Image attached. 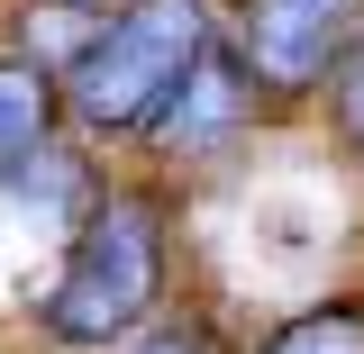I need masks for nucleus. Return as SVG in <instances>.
<instances>
[{
	"label": "nucleus",
	"instance_id": "obj_4",
	"mask_svg": "<svg viewBox=\"0 0 364 354\" xmlns=\"http://www.w3.org/2000/svg\"><path fill=\"white\" fill-rule=\"evenodd\" d=\"M246 91H255V73H246V55L210 37V55L191 64V82L173 91V109L155 118V145H173V155H200V145H219V136H237V128H246V109H255Z\"/></svg>",
	"mask_w": 364,
	"mask_h": 354
},
{
	"label": "nucleus",
	"instance_id": "obj_1",
	"mask_svg": "<svg viewBox=\"0 0 364 354\" xmlns=\"http://www.w3.org/2000/svg\"><path fill=\"white\" fill-rule=\"evenodd\" d=\"M155 300H164V209L146 191H109L82 209L64 272L37 300V327L55 345H109L136 318H155Z\"/></svg>",
	"mask_w": 364,
	"mask_h": 354
},
{
	"label": "nucleus",
	"instance_id": "obj_3",
	"mask_svg": "<svg viewBox=\"0 0 364 354\" xmlns=\"http://www.w3.org/2000/svg\"><path fill=\"white\" fill-rule=\"evenodd\" d=\"M364 28V0H237V55L255 91L273 100H310Z\"/></svg>",
	"mask_w": 364,
	"mask_h": 354
},
{
	"label": "nucleus",
	"instance_id": "obj_5",
	"mask_svg": "<svg viewBox=\"0 0 364 354\" xmlns=\"http://www.w3.org/2000/svg\"><path fill=\"white\" fill-rule=\"evenodd\" d=\"M55 109H64V100H55V82H46L37 64H0V182L46 155Z\"/></svg>",
	"mask_w": 364,
	"mask_h": 354
},
{
	"label": "nucleus",
	"instance_id": "obj_6",
	"mask_svg": "<svg viewBox=\"0 0 364 354\" xmlns=\"http://www.w3.org/2000/svg\"><path fill=\"white\" fill-rule=\"evenodd\" d=\"M264 354H364V309L355 300H328V309H301L264 336Z\"/></svg>",
	"mask_w": 364,
	"mask_h": 354
},
{
	"label": "nucleus",
	"instance_id": "obj_7",
	"mask_svg": "<svg viewBox=\"0 0 364 354\" xmlns=\"http://www.w3.org/2000/svg\"><path fill=\"white\" fill-rule=\"evenodd\" d=\"M328 100H337V136L364 155V28H355V45H346V64H337V91H328Z\"/></svg>",
	"mask_w": 364,
	"mask_h": 354
},
{
	"label": "nucleus",
	"instance_id": "obj_2",
	"mask_svg": "<svg viewBox=\"0 0 364 354\" xmlns=\"http://www.w3.org/2000/svg\"><path fill=\"white\" fill-rule=\"evenodd\" d=\"M210 55V18L200 0H128L82 55L64 64V109L91 136H136L173 109V91L191 82V64Z\"/></svg>",
	"mask_w": 364,
	"mask_h": 354
},
{
	"label": "nucleus",
	"instance_id": "obj_8",
	"mask_svg": "<svg viewBox=\"0 0 364 354\" xmlns=\"http://www.w3.org/2000/svg\"><path fill=\"white\" fill-rule=\"evenodd\" d=\"M136 354H228V345L210 336V327H200V318H173V327H155V336H146Z\"/></svg>",
	"mask_w": 364,
	"mask_h": 354
}]
</instances>
